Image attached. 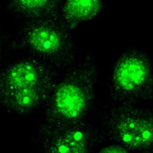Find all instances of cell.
Listing matches in <instances>:
<instances>
[{
  "mask_svg": "<svg viewBox=\"0 0 153 153\" xmlns=\"http://www.w3.org/2000/svg\"><path fill=\"white\" fill-rule=\"evenodd\" d=\"M58 78L6 94L0 98V106L6 113L17 117L32 115L44 109Z\"/></svg>",
  "mask_w": 153,
  "mask_h": 153,
  "instance_id": "cell-7",
  "label": "cell"
},
{
  "mask_svg": "<svg viewBox=\"0 0 153 153\" xmlns=\"http://www.w3.org/2000/svg\"><path fill=\"white\" fill-rule=\"evenodd\" d=\"M96 153H131V152L118 145L106 144L101 149L97 150Z\"/></svg>",
  "mask_w": 153,
  "mask_h": 153,
  "instance_id": "cell-11",
  "label": "cell"
},
{
  "mask_svg": "<svg viewBox=\"0 0 153 153\" xmlns=\"http://www.w3.org/2000/svg\"><path fill=\"white\" fill-rule=\"evenodd\" d=\"M97 131L101 143L131 153H153V110L144 105L110 102L102 108Z\"/></svg>",
  "mask_w": 153,
  "mask_h": 153,
  "instance_id": "cell-3",
  "label": "cell"
},
{
  "mask_svg": "<svg viewBox=\"0 0 153 153\" xmlns=\"http://www.w3.org/2000/svg\"><path fill=\"white\" fill-rule=\"evenodd\" d=\"M33 144L35 153H96L101 141L97 129L85 120L56 131L39 128Z\"/></svg>",
  "mask_w": 153,
  "mask_h": 153,
  "instance_id": "cell-5",
  "label": "cell"
},
{
  "mask_svg": "<svg viewBox=\"0 0 153 153\" xmlns=\"http://www.w3.org/2000/svg\"><path fill=\"white\" fill-rule=\"evenodd\" d=\"M59 0H15L7 5L9 11L25 21L58 17Z\"/></svg>",
  "mask_w": 153,
  "mask_h": 153,
  "instance_id": "cell-9",
  "label": "cell"
},
{
  "mask_svg": "<svg viewBox=\"0 0 153 153\" xmlns=\"http://www.w3.org/2000/svg\"><path fill=\"white\" fill-rule=\"evenodd\" d=\"M12 48V39L0 27V70L3 68V63L8 57Z\"/></svg>",
  "mask_w": 153,
  "mask_h": 153,
  "instance_id": "cell-10",
  "label": "cell"
},
{
  "mask_svg": "<svg viewBox=\"0 0 153 153\" xmlns=\"http://www.w3.org/2000/svg\"><path fill=\"white\" fill-rule=\"evenodd\" d=\"M11 39L13 49L41 59L57 72L78 60L75 39L58 17L25 21Z\"/></svg>",
  "mask_w": 153,
  "mask_h": 153,
  "instance_id": "cell-2",
  "label": "cell"
},
{
  "mask_svg": "<svg viewBox=\"0 0 153 153\" xmlns=\"http://www.w3.org/2000/svg\"><path fill=\"white\" fill-rule=\"evenodd\" d=\"M98 62L88 54L58 78L45 106L41 129L56 131L88 120L95 98Z\"/></svg>",
  "mask_w": 153,
  "mask_h": 153,
  "instance_id": "cell-1",
  "label": "cell"
},
{
  "mask_svg": "<svg viewBox=\"0 0 153 153\" xmlns=\"http://www.w3.org/2000/svg\"><path fill=\"white\" fill-rule=\"evenodd\" d=\"M112 103L144 105L153 100V63L145 51L126 49L113 62L108 80Z\"/></svg>",
  "mask_w": 153,
  "mask_h": 153,
  "instance_id": "cell-4",
  "label": "cell"
},
{
  "mask_svg": "<svg viewBox=\"0 0 153 153\" xmlns=\"http://www.w3.org/2000/svg\"><path fill=\"white\" fill-rule=\"evenodd\" d=\"M57 77L55 69L37 57L28 56L18 59L0 70V98Z\"/></svg>",
  "mask_w": 153,
  "mask_h": 153,
  "instance_id": "cell-6",
  "label": "cell"
},
{
  "mask_svg": "<svg viewBox=\"0 0 153 153\" xmlns=\"http://www.w3.org/2000/svg\"><path fill=\"white\" fill-rule=\"evenodd\" d=\"M103 6L101 0H65L61 1L58 20L72 31L80 25L95 21L102 12Z\"/></svg>",
  "mask_w": 153,
  "mask_h": 153,
  "instance_id": "cell-8",
  "label": "cell"
}]
</instances>
